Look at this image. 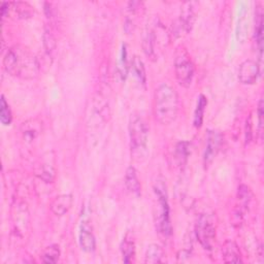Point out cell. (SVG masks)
<instances>
[{"label": "cell", "instance_id": "cell-18", "mask_svg": "<svg viewBox=\"0 0 264 264\" xmlns=\"http://www.w3.org/2000/svg\"><path fill=\"white\" fill-rule=\"evenodd\" d=\"M190 154V144L188 142H180L175 146L174 158L180 166L185 165Z\"/></svg>", "mask_w": 264, "mask_h": 264}, {"label": "cell", "instance_id": "cell-1", "mask_svg": "<svg viewBox=\"0 0 264 264\" xmlns=\"http://www.w3.org/2000/svg\"><path fill=\"white\" fill-rule=\"evenodd\" d=\"M4 67L12 76L26 81L36 78L40 71L36 56L22 45H15L8 50L4 58Z\"/></svg>", "mask_w": 264, "mask_h": 264}, {"label": "cell", "instance_id": "cell-22", "mask_svg": "<svg viewBox=\"0 0 264 264\" xmlns=\"http://www.w3.org/2000/svg\"><path fill=\"white\" fill-rule=\"evenodd\" d=\"M10 9L13 10L19 18H30L33 15V8L27 3H10Z\"/></svg>", "mask_w": 264, "mask_h": 264}, {"label": "cell", "instance_id": "cell-2", "mask_svg": "<svg viewBox=\"0 0 264 264\" xmlns=\"http://www.w3.org/2000/svg\"><path fill=\"white\" fill-rule=\"evenodd\" d=\"M179 104V95L170 85L161 84L155 90L154 115L160 124L169 125L177 119Z\"/></svg>", "mask_w": 264, "mask_h": 264}, {"label": "cell", "instance_id": "cell-5", "mask_svg": "<svg viewBox=\"0 0 264 264\" xmlns=\"http://www.w3.org/2000/svg\"><path fill=\"white\" fill-rule=\"evenodd\" d=\"M174 72H175V77L178 80V83L182 87L188 88L191 86L194 77L195 67L189 54L184 49L182 50L180 49L177 52V55H175Z\"/></svg>", "mask_w": 264, "mask_h": 264}, {"label": "cell", "instance_id": "cell-27", "mask_svg": "<svg viewBox=\"0 0 264 264\" xmlns=\"http://www.w3.org/2000/svg\"><path fill=\"white\" fill-rule=\"evenodd\" d=\"M13 121V114L12 110L6 99V97L2 96V108H0V122H2L5 126L11 125Z\"/></svg>", "mask_w": 264, "mask_h": 264}, {"label": "cell", "instance_id": "cell-12", "mask_svg": "<svg viewBox=\"0 0 264 264\" xmlns=\"http://www.w3.org/2000/svg\"><path fill=\"white\" fill-rule=\"evenodd\" d=\"M73 198L71 194H61L51 203V210L56 216H64L71 208Z\"/></svg>", "mask_w": 264, "mask_h": 264}, {"label": "cell", "instance_id": "cell-19", "mask_svg": "<svg viewBox=\"0 0 264 264\" xmlns=\"http://www.w3.org/2000/svg\"><path fill=\"white\" fill-rule=\"evenodd\" d=\"M253 198V193L251 191V189L246 186V185H242L239 187V191H237V199L241 203V207H240V212L239 214L243 213L244 210H247L251 200Z\"/></svg>", "mask_w": 264, "mask_h": 264}, {"label": "cell", "instance_id": "cell-9", "mask_svg": "<svg viewBox=\"0 0 264 264\" xmlns=\"http://www.w3.org/2000/svg\"><path fill=\"white\" fill-rule=\"evenodd\" d=\"M80 246L85 252H93L96 248V240L92 230V226L88 221H84L80 229Z\"/></svg>", "mask_w": 264, "mask_h": 264}, {"label": "cell", "instance_id": "cell-14", "mask_svg": "<svg viewBox=\"0 0 264 264\" xmlns=\"http://www.w3.org/2000/svg\"><path fill=\"white\" fill-rule=\"evenodd\" d=\"M41 131V124L36 119L28 120L24 122L21 126V132L24 139L28 141H33L36 139Z\"/></svg>", "mask_w": 264, "mask_h": 264}, {"label": "cell", "instance_id": "cell-20", "mask_svg": "<svg viewBox=\"0 0 264 264\" xmlns=\"http://www.w3.org/2000/svg\"><path fill=\"white\" fill-rule=\"evenodd\" d=\"M155 41H156V36L154 31L151 29H148L144 36L143 48L146 55L152 58H155Z\"/></svg>", "mask_w": 264, "mask_h": 264}, {"label": "cell", "instance_id": "cell-6", "mask_svg": "<svg viewBox=\"0 0 264 264\" xmlns=\"http://www.w3.org/2000/svg\"><path fill=\"white\" fill-rule=\"evenodd\" d=\"M195 234L197 241L205 250H212L216 239V225L210 215L202 214L196 222Z\"/></svg>", "mask_w": 264, "mask_h": 264}, {"label": "cell", "instance_id": "cell-7", "mask_svg": "<svg viewBox=\"0 0 264 264\" xmlns=\"http://www.w3.org/2000/svg\"><path fill=\"white\" fill-rule=\"evenodd\" d=\"M260 74V66L254 60H245L239 68V80L244 85H253Z\"/></svg>", "mask_w": 264, "mask_h": 264}, {"label": "cell", "instance_id": "cell-13", "mask_svg": "<svg viewBox=\"0 0 264 264\" xmlns=\"http://www.w3.org/2000/svg\"><path fill=\"white\" fill-rule=\"evenodd\" d=\"M222 254L226 263H243L239 246L232 241H226L222 246Z\"/></svg>", "mask_w": 264, "mask_h": 264}, {"label": "cell", "instance_id": "cell-17", "mask_svg": "<svg viewBox=\"0 0 264 264\" xmlns=\"http://www.w3.org/2000/svg\"><path fill=\"white\" fill-rule=\"evenodd\" d=\"M163 257H164L163 249L157 244H152L148 247L146 251L145 262L149 264L160 263L163 261Z\"/></svg>", "mask_w": 264, "mask_h": 264}, {"label": "cell", "instance_id": "cell-21", "mask_svg": "<svg viewBox=\"0 0 264 264\" xmlns=\"http://www.w3.org/2000/svg\"><path fill=\"white\" fill-rule=\"evenodd\" d=\"M207 105V99L204 95H200L197 101V105H196V110L194 113V126L196 128H200L202 126L203 123V116H204V112H205V108Z\"/></svg>", "mask_w": 264, "mask_h": 264}, {"label": "cell", "instance_id": "cell-16", "mask_svg": "<svg viewBox=\"0 0 264 264\" xmlns=\"http://www.w3.org/2000/svg\"><path fill=\"white\" fill-rule=\"evenodd\" d=\"M121 252L123 255V261L125 263H131L136 256V245L134 240L127 234L121 245Z\"/></svg>", "mask_w": 264, "mask_h": 264}, {"label": "cell", "instance_id": "cell-8", "mask_svg": "<svg viewBox=\"0 0 264 264\" xmlns=\"http://www.w3.org/2000/svg\"><path fill=\"white\" fill-rule=\"evenodd\" d=\"M222 144V136L216 131H208L206 136V145L203 154V161L205 165L212 163V161L217 156L220 147Z\"/></svg>", "mask_w": 264, "mask_h": 264}, {"label": "cell", "instance_id": "cell-28", "mask_svg": "<svg viewBox=\"0 0 264 264\" xmlns=\"http://www.w3.org/2000/svg\"><path fill=\"white\" fill-rule=\"evenodd\" d=\"M119 69H121V75L123 78H125L127 72H128V63H127V51H126V46H123L122 49V57H121V62Z\"/></svg>", "mask_w": 264, "mask_h": 264}, {"label": "cell", "instance_id": "cell-15", "mask_svg": "<svg viewBox=\"0 0 264 264\" xmlns=\"http://www.w3.org/2000/svg\"><path fill=\"white\" fill-rule=\"evenodd\" d=\"M256 12V23H255V38L256 46L259 51L260 59L262 57V49H263V14L261 7L257 8Z\"/></svg>", "mask_w": 264, "mask_h": 264}, {"label": "cell", "instance_id": "cell-11", "mask_svg": "<svg viewBox=\"0 0 264 264\" xmlns=\"http://www.w3.org/2000/svg\"><path fill=\"white\" fill-rule=\"evenodd\" d=\"M125 186L131 194H134L137 197L141 196L142 186L138 177V171L136 167L129 166L127 168L125 173Z\"/></svg>", "mask_w": 264, "mask_h": 264}, {"label": "cell", "instance_id": "cell-26", "mask_svg": "<svg viewBox=\"0 0 264 264\" xmlns=\"http://www.w3.org/2000/svg\"><path fill=\"white\" fill-rule=\"evenodd\" d=\"M36 175L43 182L52 183L55 179V169L49 164H43L37 170Z\"/></svg>", "mask_w": 264, "mask_h": 264}, {"label": "cell", "instance_id": "cell-23", "mask_svg": "<svg viewBox=\"0 0 264 264\" xmlns=\"http://www.w3.org/2000/svg\"><path fill=\"white\" fill-rule=\"evenodd\" d=\"M60 258V249L58 245H51L41 254V261L45 263H56Z\"/></svg>", "mask_w": 264, "mask_h": 264}, {"label": "cell", "instance_id": "cell-4", "mask_svg": "<svg viewBox=\"0 0 264 264\" xmlns=\"http://www.w3.org/2000/svg\"><path fill=\"white\" fill-rule=\"evenodd\" d=\"M154 191L156 196L158 197V201L160 205V212L157 218V228L159 232L163 233L164 235H170L172 229H171L170 219H169V205H168L166 185L164 184V180L162 178H159L156 181L154 185Z\"/></svg>", "mask_w": 264, "mask_h": 264}, {"label": "cell", "instance_id": "cell-3", "mask_svg": "<svg viewBox=\"0 0 264 264\" xmlns=\"http://www.w3.org/2000/svg\"><path fill=\"white\" fill-rule=\"evenodd\" d=\"M131 156L137 162H143L148 156L149 129L140 115H131L128 124Z\"/></svg>", "mask_w": 264, "mask_h": 264}, {"label": "cell", "instance_id": "cell-24", "mask_svg": "<svg viewBox=\"0 0 264 264\" xmlns=\"http://www.w3.org/2000/svg\"><path fill=\"white\" fill-rule=\"evenodd\" d=\"M131 68L134 70L137 77L140 80L142 84H146L147 82V74H146V68L144 65V62L141 60L140 57L135 56L131 61Z\"/></svg>", "mask_w": 264, "mask_h": 264}, {"label": "cell", "instance_id": "cell-25", "mask_svg": "<svg viewBox=\"0 0 264 264\" xmlns=\"http://www.w3.org/2000/svg\"><path fill=\"white\" fill-rule=\"evenodd\" d=\"M43 46H45L46 52L51 55L56 49V38L50 26H47L43 34Z\"/></svg>", "mask_w": 264, "mask_h": 264}, {"label": "cell", "instance_id": "cell-29", "mask_svg": "<svg viewBox=\"0 0 264 264\" xmlns=\"http://www.w3.org/2000/svg\"><path fill=\"white\" fill-rule=\"evenodd\" d=\"M257 115H258L259 131H260V134H261V131H262V127H263V100H262V99L259 101V104H258V111H257Z\"/></svg>", "mask_w": 264, "mask_h": 264}, {"label": "cell", "instance_id": "cell-10", "mask_svg": "<svg viewBox=\"0 0 264 264\" xmlns=\"http://www.w3.org/2000/svg\"><path fill=\"white\" fill-rule=\"evenodd\" d=\"M195 22V11L194 3H185L182 7L181 17L179 20V31L183 30L186 33L191 31Z\"/></svg>", "mask_w": 264, "mask_h": 264}]
</instances>
